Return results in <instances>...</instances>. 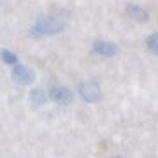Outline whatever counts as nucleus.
<instances>
[{"label": "nucleus", "instance_id": "2", "mask_svg": "<svg viewBox=\"0 0 158 158\" xmlns=\"http://www.w3.org/2000/svg\"><path fill=\"white\" fill-rule=\"evenodd\" d=\"M77 95L86 104H97L102 100V88L97 81H81L77 85Z\"/></svg>", "mask_w": 158, "mask_h": 158}, {"label": "nucleus", "instance_id": "7", "mask_svg": "<svg viewBox=\"0 0 158 158\" xmlns=\"http://www.w3.org/2000/svg\"><path fill=\"white\" fill-rule=\"evenodd\" d=\"M28 97H30V104L35 106V107H40V106H44L46 102L49 100L48 90H44V88H32Z\"/></svg>", "mask_w": 158, "mask_h": 158}, {"label": "nucleus", "instance_id": "9", "mask_svg": "<svg viewBox=\"0 0 158 158\" xmlns=\"http://www.w3.org/2000/svg\"><path fill=\"white\" fill-rule=\"evenodd\" d=\"M146 49L151 53V55H155V56H158V34L155 32V34H149L146 37Z\"/></svg>", "mask_w": 158, "mask_h": 158}, {"label": "nucleus", "instance_id": "3", "mask_svg": "<svg viewBox=\"0 0 158 158\" xmlns=\"http://www.w3.org/2000/svg\"><path fill=\"white\" fill-rule=\"evenodd\" d=\"M48 95H49V100L58 106H69L74 98L72 90L63 85H51L48 88Z\"/></svg>", "mask_w": 158, "mask_h": 158}, {"label": "nucleus", "instance_id": "5", "mask_svg": "<svg viewBox=\"0 0 158 158\" xmlns=\"http://www.w3.org/2000/svg\"><path fill=\"white\" fill-rule=\"evenodd\" d=\"M91 55L100 58H113L118 55V46L106 39H97L91 44Z\"/></svg>", "mask_w": 158, "mask_h": 158}, {"label": "nucleus", "instance_id": "8", "mask_svg": "<svg viewBox=\"0 0 158 158\" xmlns=\"http://www.w3.org/2000/svg\"><path fill=\"white\" fill-rule=\"evenodd\" d=\"M0 55H2V62L6 63L7 67H11V69H12V67H16L18 63H19V58H18V55L14 53V51L7 49V48H4Z\"/></svg>", "mask_w": 158, "mask_h": 158}, {"label": "nucleus", "instance_id": "4", "mask_svg": "<svg viewBox=\"0 0 158 158\" xmlns=\"http://www.w3.org/2000/svg\"><path fill=\"white\" fill-rule=\"evenodd\" d=\"M11 77H12L14 83L23 85V86H30V85L35 83L34 69H30L28 65H25V63H18L16 67L11 69Z\"/></svg>", "mask_w": 158, "mask_h": 158}, {"label": "nucleus", "instance_id": "6", "mask_svg": "<svg viewBox=\"0 0 158 158\" xmlns=\"http://www.w3.org/2000/svg\"><path fill=\"white\" fill-rule=\"evenodd\" d=\"M125 12H127V16L132 21L135 23H148V19H149V12L142 6H139V4H127Z\"/></svg>", "mask_w": 158, "mask_h": 158}, {"label": "nucleus", "instance_id": "10", "mask_svg": "<svg viewBox=\"0 0 158 158\" xmlns=\"http://www.w3.org/2000/svg\"><path fill=\"white\" fill-rule=\"evenodd\" d=\"M113 158H127V156H113Z\"/></svg>", "mask_w": 158, "mask_h": 158}, {"label": "nucleus", "instance_id": "1", "mask_svg": "<svg viewBox=\"0 0 158 158\" xmlns=\"http://www.w3.org/2000/svg\"><path fill=\"white\" fill-rule=\"evenodd\" d=\"M63 30H65V21L62 18L55 14H46V16H39L34 21V25L28 30V35L32 39L39 40L42 37H53L62 34Z\"/></svg>", "mask_w": 158, "mask_h": 158}]
</instances>
